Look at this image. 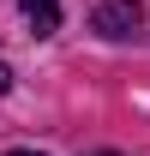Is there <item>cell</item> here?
<instances>
[{
    "label": "cell",
    "instance_id": "1",
    "mask_svg": "<svg viewBox=\"0 0 150 156\" xmlns=\"http://www.w3.org/2000/svg\"><path fill=\"white\" fill-rule=\"evenodd\" d=\"M90 24L102 30V36H132V30L144 24V6H138V0H108V6H96Z\"/></svg>",
    "mask_w": 150,
    "mask_h": 156
},
{
    "label": "cell",
    "instance_id": "4",
    "mask_svg": "<svg viewBox=\"0 0 150 156\" xmlns=\"http://www.w3.org/2000/svg\"><path fill=\"white\" fill-rule=\"evenodd\" d=\"M6 156H42V150H6Z\"/></svg>",
    "mask_w": 150,
    "mask_h": 156
},
{
    "label": "cell",
    "instance_id": "2",
    "mask_svg": "<svg viewBox=\"0 0 150 156\" xmlns=\"http://www.w3.org/2000/svg\"><path fill=\"white\" fill-rule=\"evenodd\" d=\"M24 6V18L36 24V36H54L60 30V0H18Z\"/></svg>",
    "mask_w": 150,
    "mask_h": 156
},
{
    "label": "cell",
    "instance_id": "5",
    "mask_svg": "<svg viewBox=\"0 0 150 156\" xmlns=\"http://www.w3.org/2000/svg\"><path fill=\"white\" fill-rule=\"evenodd\" d=\"M96 156H114V150H96Z\"/></svg>",
    "mask_w": 150,
    "mask_h": 156
},
{
    "label": "cell",
    "instance_id": "3",
    "mask_svg": "<svg viewBox=\"0 0 150 156\" xmlns=\"http://www.w3.org/2000/svg\"><path fill=\"white\" fill-rule=\"evenodd\" d=\"M6 90H12V66L0 60V96H6Z\"/></svg>",
    "mask_w": 150,
    "mask_h": 156
}]
</instances>
